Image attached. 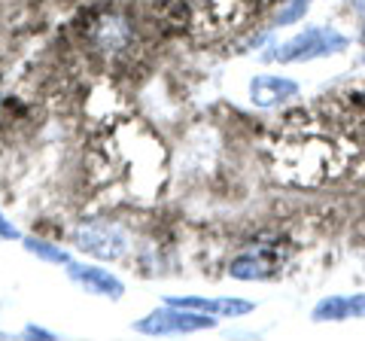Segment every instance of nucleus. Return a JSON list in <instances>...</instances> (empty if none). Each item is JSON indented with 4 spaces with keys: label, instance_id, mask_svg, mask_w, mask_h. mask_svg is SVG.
Segmentation results:
<instances>
[{
    "label": "nucleus",
    "instance_id": "nucleus-8",
    "mask_svg": "<svg viewBox=\"0 0 365 341\" xmlns=\"http://www.w3.org/2000/svg\"><path fill=\"white\" fill-rule=\"evenodd\" d=\"M274 265L268 256H262V253H241V256H235L232 263H228V278H235V280H247V283H253V280H268L274 278Z\"/></svg>",
    "mask_w": 365,
    "mask_h": 341
},
{
    "label": "nucleus",
    "instance_id": "nucleus-12",
    "mask_svg": "<svg viewBox=\"0 0 365 341\" xmlns=\"http://www.w3.org/2000/svg\"><path fill=\"white\" fill-rule=\"evenodd\" d=\"M19 338H25V341H58L61 335H58V332H52V329H46V326L28 323L25 329H21V335H19Z\"/></svg>",
    "mask_w": 365,
    "mask_h": 341
},
{
    "label": "nucleus",
    "instance_id": "nucleus-10",
    "mask_svg": "<svg viewBox=\"0 0 365 341\" xmlns=\"http://www.w3.org/2000/svg\"><path fill=\"white\" fill-rule=\"evenodd\" d=\"M21 247H25L31 256H37L40 263H46V265H67V263H73L71 250L61 247V244H55V241H46V238L25 235V238H21Z\"/></svg>",
    "mask_w": 365,
    "mask_h": 341
},
{
    "label": "nucleus",
    "instance_id": "nucleus-3",
    "mask_svg": "<svg viewBox=\"0 0 365 341\" xmlns=\"http://www.w3.org/2000/svg\"><path fill=\"white\" fill-rule=\"evenodd\" d=\"M220 317L204 314V311H189L177 308V305H162L150 314H143L140 320H134L131 329L137 335H150V338H168V335H192V332H207L216 329Z\"/></svg>",
    "mask_w": 365,
    "mask_h": 341
},
{
    "label": "nucleus",
    "instance_id": "nucleus-4",
    "mask_svg": "<svg viewBox=\"0 0 365 341\" xmlns=\"http://www.w3.org/2000/svg\"><path fill=\"white\" fill-rule=\"evenodd\" d=\"M347 46H350V40L341 31L329 28V25H314V28H304L302 34L289 37L287 43H280L268 58L280 61V64H299V61H314V58L344 52Z\"/></svg>",
    "mask_w": 365,
    "mask_h": 341
},
{
    "label": "nucleus",
    "instance_id": "nucleus-6",
    "mask_svg": "<svg viewBox=\"0 0 365 341\" xmlns=\"http://www.w3.org/2000/svg\"><path fill=\"white\" fill-rule=\"evenodd\" d=\"M88 40L101 52H122L134 43V25L122 13H104L91 21Z\"/></svg>",
    "mask_w": 365,
    "mask_h": 341
},
{
    "label": "nucleus",
    "instance_id": "nucleus-13",
    "mask_svg": "<svg viewBox=\"0 0 365 341\" xmlns=\"http://www.w3.org/2000/svg\"><path fill=\"white\" fill-rule=\"evenodd\" d=\"M21 229L6 217V213H0V241H21Z\"/></svg>",
    "mask_w": 365,
    "mask_h": 341
},
{
    "label": "nucleus",
    "instance_id": "nucleus-7",
    "mask_svg": "<svg viewBox=\"0 0 365 341\" xmlns=\"http://www.w3.org/2000/svg\"><path fill=\"white\" fill-rule=\"evenodd\" d=\"M247 92H250V104L271 110V107H280L299 95V83L289 76H280V73H259L250 79Z\"/></svg>",
    "mask_w": 365,
    "mask_h": 341
},
{
    "label": "nucleus",
    "instance_id": "nucleus-14",
    "mask_svg": "<svg viewBox=\"0 0 365 341\" xmlns=\"http://www.w3.org/2000/svg\"><path fill=\"white\" fill-rule=\"evenodd\" d=\"M356 6L362 9V13H365V0H356Z\"/></svg>",
    "mask_w": 365,
    "mask_h": 341
},
{
    "label": "nucleus",
    "instance_id": "nucleus-9",
    "mask_svg": "<svg viewBox=\"0 0 365 341\" xmlns=\"http://www.w3.org/2000/svg\"><path fill=\"white\" fill-rule=\"evenodd\" d=\"M356 317V305H353V295H326L319 299L311 311V320L314 323H338V320H350Z\"/></svg>",
    "mask_w": 365,
    "mask_h": 341
},
{
    "label": "nucleus",
    "instance_id": "nucleus-11",
    "mask_svg": "<svg viewBox=\"0 0 365 341\" xmlns=\"http://www.w3.org/2000/svg\"><path fill=\"white\" fill-rule=\"evenodd\" d=\"M311 4L314 0H287V4L277 9V16H274V25H295L299 19H304Z\"/></svg>",
    "mask_w": 365,
    "mask_h": 341
},
{
    "label": "nucleus",
    "instance_id": "nucleus-5",
    "mask_svg": "<svg viewBox=\"0 0 365 341\" xmlns=\"http://www.w3.org/2000/svg\"><path fill=\"white\" fill-rule=\"evenodd\" d=\"M67 278L71 283H76L83 292L88 295H98V299H107V302H122L125 299V280L116 278L110 268L104 265H88V263H67L64 265Z\"/></svg>",
    "mask_w": 365,
    "mask_h": 341
},
{
    "label": "nucleus",
    "instance_id": "nucleus-2",
    "mask_svg": "<svg viewBox=\"0 0 365 341\" xmlns=\"http://www.w3.org/2000/svg\"><path fill=\"white\" fill-rule=\"evenodd\" d=\"M131 232L122 223L107 217H91L76 223L73 229V247L98 263H119L131 250Z\"/></svg>",
    "mask_w": 365,
    "mask_h": 341
},
{
    "label": "nucleus",
    "instance_id": "nucleus-1",
    "mask_svg": "<svg viewBox=\"0 0 365 341\" xmlns=\"http://www.w3.org/2000/svg\"><path fill=\"white\" fill-rule=\"evenodd\" d=\"M344 162H347V153L335 141L307 138V141H295L280 153L277 170H283L299 186H319L326 180H332L335 174H341Z\"/></svg>",
    "mask_w": 365,
    "mask_h": 341
}]
</instances>
